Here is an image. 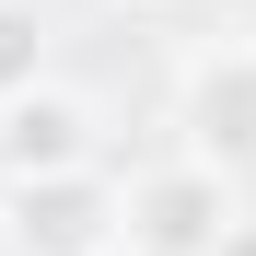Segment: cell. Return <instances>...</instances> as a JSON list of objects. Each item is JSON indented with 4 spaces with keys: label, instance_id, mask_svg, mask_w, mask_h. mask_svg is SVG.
<instances>
[{
    "label": "cell",
    "instance_id": "obj_1",
    "mask_svg": "<svg viewBox=\"0 0 256 256\" xmlns=\"http://www.w3.org/2000/svg\"><path fill=\"white\" fill-rule=\"evenodd\" d=\"M116 244H128V186L105 163L0 175V256H116Z\"/></svg>",
    "mask_w": 256,
    "mask_h": 256
},
{
    "label": "cell",
    "instance_id": "obj_2",
    "mask_svg": "<svg viewBox=\"0 0 256 256\" xmlns=\"http://www.w3.org/2000/svg\"><path fill=\"white\" fill-rule=\"evenodd\" d=\"M233 222H244V198H233L222 163H198V152L128 175V244H140V256H210Z\"/></svg>",
    "mask_w": 256,
    "mask_h": 256
},
{
    "label": "cell",
    "instance_id": "obj_3",
    "mask_svg": "<svg viewBox=\"0 0 256 256\" xmlns=\"http://www.w3.org/2000/svg\"><path fill=\"white\" fill-rule=\"evenodd\" d=\"M175 140L222 175L256 163V47H198L175 70Z\"/></svg>",
    "mask_w": 256,
    "mask_h": 256
},
{
    "label": "cell",
    "instance_id": "obj_4",
    "mask_svg": "<svg viewBox=\"0 0 256 256\" xmlns=\"http://www.w3.org/2000/svg\"><path fill=\"white\" fill-rule=\"evenodd\" d=\"M94 105L58 94V82H35V94L0 105V175H70V163H94Z\"/></svg>",
    "mask_w": 256,
    "mask_h": 256
},
{
    "label": "cell",
    "instance_id": "obj_5",
    "mask_svg": "<svg viewBox=\"0 0 256 256\" xmlns=\"http://www.w3.org/2000/svg\"><path fill=\"white\" fill-rule=\"evenodd\" d=\"M47 82V12L35 0H0V105Z\"/></svg>",
    "mask_w": 256,
    "mask_h": 256
},
{
    "label": "cell",
    "instance_id": "obj_6",
    "mask_svg": "<svg viewBox=\"0 0 256 256\" xmlns=\"http://www.w3.org/2000/svg\"><path fill=\"white\" fill-rule=\"evenodd\" d=\"M210 256H256V222H233V233H222V244H210Z\"/></svg>",
    "mask_w": 256,
    "mask_h": 256
}]
</instances>
